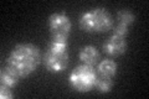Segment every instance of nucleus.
I'll return each mask as SVG.
<instances>
[{
	"mask_svg": "<svg viewBox=\"0 0 149 99\" xmlns=\"http://www.w3.org/2000/svg\"><path fill=\"white\" fill-rule=\"evenodd\" d=\"M103 50L107 55L112 56V57H118V56L123 55L125 51H127V41H125V37L113 34L111 37H108V40L103 44Z\"/></svg>",
	"mask_w": 149,
	"mask_h": 99,
	"instance_id": "nucleus-6",
	"label": "nucleus"
},
{
	"mask_svg": "<svg viewBox=\"0 0 149 99\" xmlns=\"http://www.w3.org/2000/svg\"><path fill=\"white\" fill-rule=\"evenodd\" d=\"M97 74L107 77H114L117 73V63L113 60L106 58L97 63Z\"/></svg>",
	"mask_w": 149,
	"mask_h": 99,
	"instance_id": "nucleus-9",
	"label": "nucleus"
},
{
	"mask_svg": "<svg viewBox=\"0 0 149 99\" xmlns=\"http://www.w3.org/2000/svg\"><path fill=\"white\" fill-rule=\"evenodd\" d=\"M11 89L13 88L3 86V84H1V87H0V98H1V99H11L13 98Z\"/></svg>",
	"mask_w": 149,
	"mask_h": 99,
	"instance_id": "nucleus-12",
	"label": "nucleus"
},
{
	"mask_svg": "<svg viewBox=\"0 0 149 99\" xmlns=\"http://www.w3.org/2000/svg\"><path fill=\"white\" fill-rule=\"evenodd\" d=\"M19 81H20V77H19L14 71L8 68L6 66L1 69V72H0V82H1L3 86L14 88L15 86H17Z\"/></svg>",
	"mask_w": 149,
	"mask_h": 99,
	"instance_id": "nucleus-10",
	"label": "nucleus"
},
{
	"mask_svg": "<svg viewBox=\"0 0 149 99\" xmlns=\"http://www.w3.org/2000/svg\"><path fill=\"white\" fill-rule=\"evenodd\" d=\"M136 21V16L132 11L127 10V9H122L117 12V25L114 27L113 34L118 36L125 37L128 34V29L132 24Z\"/></svg>",
	"mask_w": 149,
	"mask_h": 99,
	"instance_id": "nucleus-7",
	"label": "nucleus"
},
{
	"mask_svg": "<svg viewBox=\"0 0 149 99\" xmlns=\"http://www.w3.org/2000/svg\"><path fill=\"white\" fill-rule=\"evenodd\" d=\"M78 22L86 32H107L113 27V19L103 8H95L83 12Z\"/></svg>",
	"mask_w": 149,
	"mask_h": 99,
	"instance_id": "nucleus-3",
	"label": "nucleus"
},
{
	"mask_svg": "<svg viewBox=\"0 0 149 99\" xmlns=\"http://www.w3.org/2000/svg\"><path fill=\"white\" fill-rule=\"evenodd\" d=\"M44 66L49 72L58 73L66 69L68 64V52H67V40L52 39L47 51L45 52Z\"/></svg>",
	"mask_w": 149,
	"mask_h": 99,
	"instance_id": "nucleus-2",
	"label": "nucleus"
},
{
	"mask_svg": "<svg viewBox=\"0 0 149 99\" xmlns=\"http://www.w3.org/2000/svg\"><path fill=\"white\" fill-rule=\"evenodd\" d=\"M47 24H49L50 32L52 35V39H62V40L68 39L72 24L66 14L63 12L52 14V15H50Z\"/></svg>",
	"mask_w": 149,
	"mask_h": 99,
	"instance_id": "nucleus-5",
	"label": "nucleus"
},
{
	"mask_svg": "<svg viewBox=\"0 0 149 99\" xmlns=\"http://www.w3.org/2000/svg\"><path fill=\"white\" fill-rule=\"evenodd\" d=\"M112 86H113V81H112V77H107V76H97L96 79V84L95 87L97 88V91L101 93H108L111 92Z\"/></svg>",
	"mask_w": 149,
	"mask_h": 99,
	"instance_id": "nucleus-11",
	"label": "nucleus"
},
{
	"mask_svg": "<svg viewBox=\"0 0 149 99\" xmlns=\"http://www.w3.org/2000/svg\"><path fill=\"white\" fill-rule=\"evenodd\" d=\"M97 71L93 66L88 64H80L72 71L70 74V84L77 92L86 93L90 92L95 87L97 79Z\"/></svg>",
	"mask_w": 149,
	"mask_h": 99,
	"instance_id": "nucleus-4",
	"label": "nucleus"
},
{
	"mask_svg": "<svg viewBox=\"0 0 149 99\" xmlns=\"http://www.w3.org/2000/svg\"><path fill=\"white\" fill-rule=\"evenodd\" d=\"M78 57H80L81 62L83 64H88V66H95L100 62V52L96 48L95 46H85L80 50V53H78Z\"/></svg>",
	"mask_w": 149,
	"mask_h": 99,
	"instance_id": "nucleus-8",
	"label": "nucleus"
},
{
	"mask_svg": "<svg viewBox=\"0 0 149 99\" xmlns=\"http://www.w3.org/2000/svg\"><path fill=\"white\" fill-rule=\"evenodd\" d=\"M42 61L41 50L34 44H19L11 50L5 66L14 71L20 78L30 76Z\"/></svg>",
	"mask_w": 149,
	"mask_h": 99,
	"instance_id": "nucleus-1",
	"label": "nucleus"
}]
</instances>
